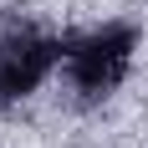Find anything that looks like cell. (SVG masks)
<instances>
[{"label":"cell","instance_id":"2","mask_svg":"<svg viewBox=\"0 0 148 148\" xmlns=\"http://www.w3.org/2000/svg\"><path fill=\"white\" fill-rule=\"evenodd\" d=\"M61 41L21 15H0V107L21 102L56 72Z\"/></svg>","mask_w":148,"mask_h":148},{"label":"cell","instance_id":"1","mask_svg":"<svg viewBox=\"0 0 148 148\" xmlns=\"http://www.w3.org/2000/svg\"><path fill=\"white\" fill-rule=\"evenodd\" d=\"M133 51H138V31L128 21H102V26L72 31L61 41V72L82 102H102L123 87Z\"/></svg>","mask_w":148,"mask_h":148}]
</instances>
